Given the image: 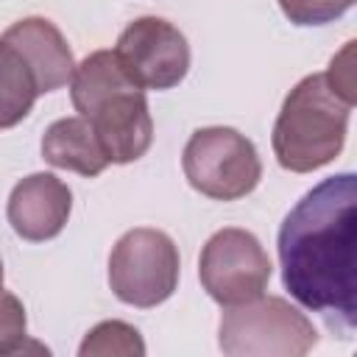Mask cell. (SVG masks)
I'll use <instances>...</instances> for the list:
<instances>
[{
    "label": "cell",
    "instance_id": "8fae6325",
    "mask_svg": "<svg viewBox=\"0 0 357 357\" xmlns=\"http://www.w3.org/2000/svg\"><path fill=\"white\" fill-rule=\"evenodd\" d=\"M42 159L59 170H73L86 178H95L109 167V159H106L89 120H84L81 114L61 117L45 128Z\"/></svg>",
    "mask_w": 357,
    "mask_h": 357
},
{
    "label": "cell",
    "instance_id": "ba28073f",
    "mask_svg": "<svg viewBox=\"0 0 357 357\" xmlns=\"http://www.w3.org/2000/svg\"><path fill=\"white\" fill-rule=\"evenodd\" d=\"M114 56L142 89H173L190 70L187 36L162 17H137L128 22L117 36Z\"/></svg>",
    "mask_w": 357,
    "mask_h": 357
},
{
    "label": "cell",
    "instance_id": "2e32d148",
    "mask_svg": "<svg viewBox=\"0 0 357 357\" xmlns=\"http://www.w3.org/2000/svg\"><path fill=\"white\" fill-rule=\"evenodd\" d=\"M351 53H354V42H346V47L329 61V70L324 73L326 81L346 98L354 103V67H351Z\"/></svg>",
    "mask_w": 357,
    "mask_h": 357
},
{
    "label": "cell",
    "instance_id": "30bf717a",
    "mask_svg": "<svg viewBox=\"0 0 357 357\" xmlns=\"http://www.w3.org/2000/svg\"><path fill=\"white\" fill-rule=\"evenodd\" d=\"M0 39L8 42L28 61L39 95L56 92L64 84H70L73 70H75L73 50L67 45V39L61 36V31L50 20L25 17V20L14 22L11 28H6V33Z\"/></svg>",
    "mask_w": 357,
    "mask_h": 357
},
{
    "label": "cell",
    "instance_id": "9c48e42d",
    "mask_svg": "<svg viewBox=\"0 0 357 357\" xmlns=\"http://www.w3.org/2000/svg\"><path fill=\"white\" fill-rule=\"evenodd\" d=\"M73 209L70 187L53 173H31L8 195V223L28 243H45L61 234Z\"/></svg>",
    "mask_w": 357,
    "mask_h": 357
},
{
    "label": "cell",
    "instance_id": "7a4b0ae2",
    "mask_svg": "<svg viewBox=\"0 0 357 357\" xmlns=\"http://www.w3.org/2000/svg\"><path fill=\"white\" fill-rule=\"evenodd\" d=\"M70 100L89 120L109 165H128L148 153L153 142V120L145 89L137 86L114 50H95L75 64L70 78Z\"/></svg>",
    "mask_w": 357,
    "mask_h": 357
},
{
    "label": "cell",
    "instance_id": "5bb4252c",
    "mask_svg": "<svg viewBox=\"0 0 357 357\" xmlns=\"http://www.w3.org/2000/svg\"><path fill=\"white\" fill-rule=\"evenodd\" d=\"M354 0H279L282 14L293 25H326L340 20Z\"/></svg>",
    "mask_w": 357,
    "mask_h": 357
},
{
    "label": "cell",
    "instance_id": "9a60e30c",
    "mask_svg": "<svg viewBox=\"0 0 357 357\" xmlns=\"http://www.w3.org/2000/svg\"><path fill=\"white\" fill-rule=\"evenodd\" d=\"M25 329H28V318L22 301L14 293L0 290V357L22 349Z\"/></svg>",
    "mask_w": 357,
    "mask_h": 357
},
{
    "label": "cell",
    "instance_id": "e0dca14e",
    "mask_svg": "<svg viewBox=\"0 0 357 357\" xmlns=\"http://www.w3.org/2000/svg\"><path fill=\"white\" fill-rule=\"evenodd\" d=\"M0 290H3V259H0Z\"/></svg>",
    "mask_w": 357,
    "mask_h": 357
},
{
    "label": "cell",
    "instance_id": "3957f363",
    "mask_svg": "<svg viewBox=\"0 0 357 357\" xmlns=\"http://www.w3.org/2000/svg\"><path fill=\"white\" fill-rule=\"evenodd\" d=\"M354 103L346 100L324 73L304 75L284 98L273 123L276 162L290 173H312L329 165L346 142Z\"/></svg>",
    "mask_w": 357,
    "mask_h": 357
},
{
    "label": "cell",
    "instance_id": "277c9868",
    "mask_svg": "<svg viewBox=\"0 0 357 357\" xmlns=\"http://www.w3.org/2000/svg\"><path fill=\"white\" fill-rule=\"evenodd\" d=\"M318 343L312 321L282 296H257L220 315L218 346L229 357H301Z\"/></svg>",
    "mask_w": 357,
    "mask_h": 357
},
{
    "label": "cell",
    "instance_id": "52a82bcc",
    "mask_svg": "<svg viewBox=\"0 0 357 357\" xmlns=\"http://www.w3.org/2000/svg\"><path fill=\"white\" fill-rule=\"evenodd\" d=\"M271 259L262 243L237 226L215 231L198 259V279L201 287L212 301L220 307L243 304L265 293L271 282Z\"/></svg>",
    "mask_w": 357,
    "mask_h": 357
},
{
    "label": "cell",
    "instance_id": "8992f818",
    "mask_svg": "<svg viewBox=\"0 0 357 357\" xmlns=\"http://www.w3.org/2000/svg\"><path fill=\"white\" fill-rule=\"evenodd\" d=\"M178 248L162 229H128L109 254V287L131 307L151 310L178 287Z\"/></svg>",
    "mask_w": 357,
    "mask_h": 357
},
{
    "label": "cell",
    "instance_id": "7c38bea8",
    "mask_svg": "<svg viewBox=\"0 0 357 357\" xmlns=\"http://www.w3.org/2000/svg\"><path fill=\"white\" fill-rule=\"evenodd\" d=\"M39 98L28 61L0 39V128L22 123Z\"/></svg>",
    "mask_w": 357,
    "mask_h": 357
},
{
    "label": "cell",
    "instance_id": "4fadbf2b",
    "mask_svg": "<svg viewBox=\"0 0 357 357\" xmlns=\"http://www.w3.org/2000/svg\"><path fill=\"white\" fill-rule=\"evenodd\" d=\"M81 357H139L145 354V343L139 329L126 321H100L86 332L78 346Z\"/></svg>",
    "mask_w": 357,
    "mask_h": 357
},
{
    "label": "cell",
    "instance_id": "6da1fadb",
    "mask_svg": "<svg viewBox=\"0 0 357 357\" xmlns=\"http://www.w3.org/2000/svg\"><path fill=\"white\" fill-rule=\"evenodd\" d=\"M276 248L290 296L351 337L357 324V176L337 173L315 184L284 215Z\"/></svg>",
    "mask_w": 357,
    "mask_h": 357
},
{
    "label": "cell",
    "instance_id": "5b68a950",
    "mask_svg": "<svg viewBox=\"0 0 357 357\" xmlns=\"http://www.w3.org/2000/svg\"><path fill=\"white\" fill-rule=\"evenodd\" d=\"M181 167L190 187L212 201L245 198L262 178V162L254 142L229 126L192 131L181 153Z\"/></svg>",
    "mask_w": 357,
    "mask_h": 357
}]
</instances>
